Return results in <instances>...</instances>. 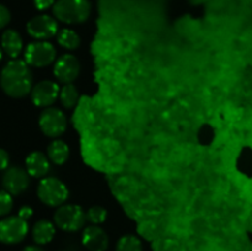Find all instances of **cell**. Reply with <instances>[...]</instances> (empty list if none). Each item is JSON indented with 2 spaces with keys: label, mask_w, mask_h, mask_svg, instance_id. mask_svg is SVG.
Instances as JSON below:
<instances>
[{
  "label": "cell",
  "mask_w": 252,
  "mask_h": 251,
  "mask_svg": "<svg viewBox=\"0 0 252 251\" xmlns=\"http://www.w3.org/2000/svg\"><path fill=\"white\" fill-rule=\"evenodd\" d=\"M1 88L7 96L25 97L32 91V74L29 64L20 59H12L4 66L1 73Z\"/></svg>",
  "instance_id": "obj_1"
},
{
  "label": "cell",
  "mask_w": 252,
  "mask_h": 251,
  "mask_svg": "<svg viewBox=\"0 0 252 251\" xmlns=\"http://www.w3.org/2000/svg\"><path fill=\"white\" fill-rule=\"evenodd\" d=\"M90 12L89 0H57L53 5L54 17L68 25L83 24L89 19Z\"/></svg>",
  "instance_id": "obj_2"
},
{
  "label": "cell",
  "mask_w": 252,
  "mask_h": 251,
  "mask_svg": "<svg viewBox=\"0 0 252 251\" xmlns=\"http://www.w3.org/2000/svg\"><path fill=\"white\" fill-rule=\"evenodd\" d=\"M39 201L49 207H61L66 201L69 191L63 181L57 177H44L37 187Z\"/></svg>",
  "instance_id": "obj_3"
},
{
  "label": "cell",
  "mask_w": 252,
  "mask_h": 251,
  "mask_svg": "<svg viewBox=\"0 0 252 251\" xmlns=\"http://www.w3.org/2000/svg\"><path fill=\"white\" fill-rule=\"evenodd\" d=\"M86 220V213L76 204H63L54 213V223L64 231H78Z\"/></svg>",
  "instance_id": "obj_4"
},
{
  "label": "cell",
  "mask_w": 252,
  "mask_h": 251,
  "mask_svg": "<svg viewBox=\"0 0 252 251\" xmlns=\"http://www.w3.org/2000/svg\"><path fill=\"white\" fill-rule=\"evenodd\" d=\"M57 51L53 44L46 41H37L27 44L25 49V62L34 68H44L54 62Z\"/></svg>",
  "instance_id": "obj_5"
},
{
  "label": "cell",
  "mask_w": 252,
  "mask_h": 251,
  "mask_svg": "<svg viewBox=\"0 0 252 251\" xmlns=\"http://www.w3.org/2000/svg\"><path fill=\"white\" fill-rule=\"evenodd\" d=\"M29 233L27 220L20 216H10L0 221V240L7 245H14L26 238Z\"/></svg>",
  "instance_id": "obj_6"
},
{
  "label": "cell",
  "mask_w": 252,
  "mask_h": 251,
  "mask_svg": "<svg viewBox=\"0 0 252 251\" xmlns=\"http://www.w3.org/2000/svg\"><path fill=\"white\" fill-rule=\"evenodd\" d=\"M38 125L44 135L57 138L65 132L66 117L59 108L47 107L39 116Z\"/></svg>",
  "instance_id": "obj_7"
},
{
  "label": "cell",
  "mask_w": 252,
  "mask_h": 251,
  "mask_svg": "<svg viewBox=\"0 0 252 251\" xmlns=\"http://www.w3.org/2000/svg\"><path fill=\"white\" fill-rule=\"evenodd\" d=\"M26 31L33 38L44 41L58 34V22L49 15H38L27 22Z\"/></svg>",
  "instance_id": "obj_8"
},
{
  "label": "cell",
  "mask_w": 252,
  "mask_h": 251,
  "mask_svg": "<svg viewBox=\"0 0 252 251\" xmlns=\"http://www.w3.org/2000/svg\"><path fill=\"white\" fill-rule=\"evenodd\" d=\"M53 73L59 83L71 84L79 76L80 63L73 54H63L57 59Z\"/></svg>",
  "instance_id": "obj_9"
},
{
  "label": "cell",
  "mask_w": 252,
  "mask_h": 251,
  "mask_svg": "<svg viewBox=\"0 0 252 251\" xmlns=\"http://www.w3.org/2000/svg\"><path fill=\"white\" fill-rule=\"evenodd\" d=\"M2 188L10 194L17 196L30 185V174L27 170L17 166L7 167L2 175Z\"/></svg>",
  "instance_id": "obj_10"
},
{
  "label": "cell",
  "mask_w": 252,
  "mask_h": 251,
  "mask_svg": "<svg viewBox=\"0 0 252 251\" xmlns=\"http://www.w3.org/2000/svg\"><path fill=\"white\" fill-rule=\"evenodd\" d=\"M59 86L52 80H42L32 88L31 100L37 107H49L58 98Z\"/></svg>",
  "instance_id": "obj_11"
},
{
  "label": "cell",
  "mask_w": 252,
  "mask_h": 251,
  "mask_svg": "<svg viewBox=\"0 0 252 251\" xmlns=\"http://www.w3.org/2000/svg\"><path fill=\"white\" fill-rule=\"evenodd\" d=\"M81 243L90 251H106L108 248V235L98 225H90L84 230Z\"/></svg>",
  "instance_id": "obj_12"
},
{
  "label": "cell",
  "mask_w": 252,
  "mask_h": 251,
  "mask_svg": "<svg viewBox=\"0 0 252 251\" xmlns=\"http://www.w3.org/2000/svg\"><path fill=\"white\" fill-rule=\"evenodd\" d=\"M25 164L30 176L36 179H44L51 169L48 155H44L41 152H33L27 155Z\"/></svg>",
  "instance_id": "obj_13"
},
{
  "label": "cell",
  "mask_w": 252,
  "mask_h": 251,
  "mask_svg": "<svg viewBox=\"0 0 252 251\" xmlns=\"http://www.w3.org/2000/svg\"><path fill=\"white\" fill-rule=\"evenodd\" d=\"M2 52L10 58H16L22 51L21 36L15 30H6L1 37Z\"/></svg>",
  "instance_id": "obj_14"
},
{
  "label": "cell",
  "mask_w": 252,
  "mask_h": 251,
  "mask_svg": "<svg viewBox=\"0 0 252 251\" xmlns=\"http://www.w3.org/2000/svg\"><path fill=\"white\" fill-rule=\"evenodd\" d=\"M56 234V228H54L53 223L46 219H41V220L36 221L32 228V238H33L34 243L39 244V245H44L52 241Z\"/></svg>",
  "instance_id": "obj_15"
},
{
  "label": "cell",
  "mask_w": 252,
  "mask_h": 251,
  "mask_svg": "<svg viewBox=\"0 0 252 251\" xmlns=\"http://www.w3.org/2000/svg\"><path fill=\"white\" fill-rule=\"evenodd\" d=\"M47 155H48L49 160H51L53 164L63 165L69 157V148L68 145H66V143L63 142V140H53V142L48 145Z\"/></svg>",
  "instance_id": "obj_16"
},
{
  "label": "cell",
  "mask_w": 252,
  "mask_h": 251,
  "mask_svg": "<svg viewBox=\"0 0 252 251\" xmlns=\"http://www.w3.org/2000/svg\"><path fill=\"white\" fill-rule=\"evenodd\" d=\"M57 41L63 48L69 49V51H74L80 46V37L74 30L70 29L61 30L57 34Z\"/></svg>",
  "instance_id": "obj_17"
},
{
  "label": "cell",
  "mask_w": 252,
  "mask_h": 251,
  "mask_svg": "<svg viewBox=\"0 0 252 251\" xmlns=\"http://www.w3.org/2000/svg\"><path fill=\"white\" fill-rule=\"evenodd\" d=\"M79 98V91L73 84H64L59 93V100L62 106L65 108H73L76 105Z\"/></svg>",
  "instance_id": "obj_18"
},
{
  "label": "cell",
  "mask_w": 252,
  "mask_h": 251,
  "mask_svg": "<svg viewBox=\"0 0 252 251\" xmlns=\"http://www.w3.org/2000/svg\"><path fill=\"white\" fill-rule=\"evenodd\" d=\"M116 251H143L142 241L134 235H125L117 241Z\"/></svg>",
  "instance_id": "obj_19"
},
{
  "label": "cell",
  "mask_w": 252,
  "mask_h": 251,
  "mask_svg": "<svg viewBox=\"0 0 252 251\" xmlns=\"http://www.w3.org/2000/svg\"><path fill=\"white\" fill-rule=\"evenodd\" d=\"M107 211L103 207L94 206L88 209V212H86V218H88V220L91 224L97 225V224L103 223L107 219Z\"/></svg>",
  "instance_id": "obj_20"
},
{
  "label": "cell",
  "mask_w": 252,
  "mask_h": 251,
  "mask_svg": "<svg viewBox=\"0 0 252 251\" xmlns=\"http://www.w3.org/2000/svg\"><path fill=\"white\" fill-rule=\"evenodd\" d=\"M12 209L11 194L2 189L0 192V216H6Z\"/></svg>",
  "instance_id": "obj_21"
},
{
  "label": "cell",
  "mask_w": 252,
  "mask_h": 251,
  "mask_svg": "<svg viewBox=\"0 0 252 251\" xmlns=\"http://www.w3.org/2000/svg\"><path fill=\"white\" fill-rule=\"evenodd\" d=\"M10 20H11V14H10V11L7 10L6 6L1 5V6H0V27H1V29L6 27V25L10 22Z\"/></svg>",
  "instance_id": "obj_22"
},
{
  "label": "cell",
  "mask_w": 252,
  "mask_h": 251,
  "mask_svg": "<svg viewBox=\"0 0 252 251\" xmlns=\"http://www.w3.org/2000/svg\"><path fill=\"white\" fill-rule=\"evenodd\" d=\"M33 2L37 10L43 11V10H47L51 6H53L56 4V0H33Z\"/></svg>",
  "instance_id": "obj_23"
},
{
  "label": "cell",
  "mask_w": 252,
  "mask_h": 251,
  "mask_svg": "<svg viewBox=\"0 0 252 251\" xmlns=\"http://www.w3.org/2000/svg\"><path fill=\"white\" fill-rule=\"evenodd\" d=\"M0 160H1V162H0V169L1 170H6L7 167H9V164H10V157H9V154H7L6 150H0Z\"/></svg>",
  "instance_id": "obj_24"
},
{
  "label": "cell",
  "mask_w": 252,
  "mask_h": 251,
  "mask_svg": "<svg viewBox=\"0 0 252 251\" xmlns=\"http://www.w3.org/2000/svg\"><path fill=\"white\" fill-rule=\"evenodd\" d=\"M32 214H33V211H32V208H30L29 206L21 207L19 211V216L21 217L22 219H25V220H27V219L31 218Z\"/></svg>",
  "instance_id": "obj_25"
},
{
  "label": "cell",
  "mask_w": 252,
  "mask_h": 251,
  "mask_svg": "<svg viewBox=\"0 0 252 251\" xmlns=\"http://www.w3.org/2000/svg\"><path fill=\"white\" fill-rule=\"evenodd\" d=\"M22 251H44L39 246H26Z\"/></svg>",
  "instance_id": "obj_26"
}]
</instances>
